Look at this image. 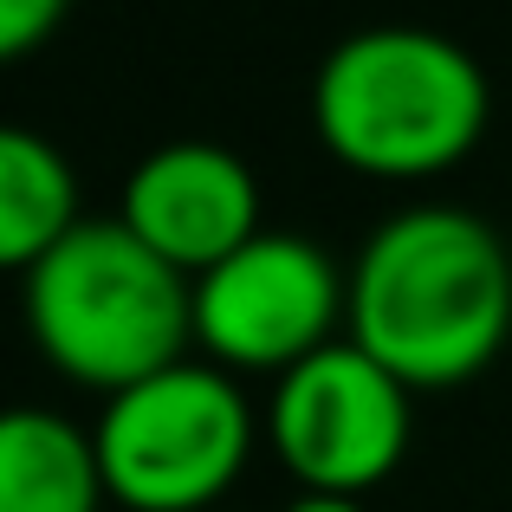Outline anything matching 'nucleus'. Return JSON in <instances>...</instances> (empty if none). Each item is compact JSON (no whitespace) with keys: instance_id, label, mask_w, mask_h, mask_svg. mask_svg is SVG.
Wrapping results in <instances>:
<instances>
[{"instance_id":"nucleus-4","label":"nucleus","mask_w":512,"mask_h":512,"mask_svg":"<svg viewBox=\"0 0 512 512\" xmlns=\"http://www.w3.org/2000/svg\"><path fill=\"white\" fill-rule=\"evenodd\" d=\"M104 493L137 512H214L253 448L240 383L208 363H169L104 402L91 428Z\"/></svg>"},{"instance_id":"nucleus-9","label":"nucleus","mask_w":512,"mask_h":512,"mask_svg":"<svg viewBox=\"0 0 512 512\" xmlns=\"http://www.w3.org/2000/svg\"><path fill=\"white\" fill-rule=\"evenodd\" d=\"M78 227V175L52 137L0 124V266L33 273Z\"/></svg>"},{"instance_id":"nucleus-5","label":"nucleus","mask_w":512,"mask_h":512,"mask_svg":"<svg viewBox=\"0 0 512 512\" xmlns=\"http://www.w3.org/2000/svg\"><path fill=\"white\" fill-rule=\"evenodd\" d=\"M409 396L415 389H402L370 350L331 338L325 350L279 370L266 435L305 493L363 500L409 454Z\"/></svg>"},{"instance_id":"nucleus-10","label":"nucleus","mask_w":512,"mask_h":512,"mask_svg":"<svg viewBox=\"0 0 512 512\" xmlns=\"http://www.w3.org/2000/svg\"><path fill=\"white\" fill-rule=\"evenodd\" d=\"M72 0H0V65L26 59L39 39H52V26L65 20Z\"/></svg>"},{"instance_id":"nucleus-1","label":"nucleus","mask_w":512,"mask_h":512,"mask_svg":"<svg viewBox=\"0 0 512 512\" xmlns=\"http://www.w3.org/2000/svg\"><path fill=\"white\" fill-rule=\"evenodd\" d=\"M344 318L402 389H454L512 331V253L467 208H402L363 240Z\"/></svg>"},{"instance_id":"nucleus-3","label":"nucleus","mask_w":512,"mask_h":512,"mask_svg":"<svg viewBox=\"0 0 512 512\" xmlns=\"http://www.w3.org/2000/svg\"><path fill=\"white\" fill-rule=\"evenodd\" d=\"M26 331L52 370L117 396L182 363V344L195 338V279L124 221H78L26 273Z\"/></svg>"},{"instance_id":"nucleus-7","label":"nucleus","mask_w":512,"mask_h":512,"mask_svg":"<svg viewBox=\"0 0 512 512\" xmlns=\"http://www.w3.org/2000/svg\"><path fill=\"white\" fill-rule=\"evenodd\" d=\"M117 221L150 253H163L175 273L201 279L260 234V182H253L247 156H234L227 143L182 137L130 169Z\"/></svg>"},{"instance_id":"nucleus-8","label":"nucleus","mask_w":512,"mask_h":512,"mask_svg":"<svg viewBox=\"0 0 512 512\" xmlns=\"http://www.w3.org/2000/svg\"><path fill=\"white\" fill-rule=\"evenodd\" d=\"M104 474L85 428L52 409H0V512H98Z\"/></svg>"},{"instance_id":"nucleus-11","label":"nucleus","mask_w":512,"mask_h":512,"mask_svg":"<svg viewBox=\"0 0 512 512\" xmlns=\"http://www.w3.org/2000/svg\"><path fill=\"white\" fill-rule=\"evenodd\" d=\"M286 512H370L363 500H350V493H299Z\"/></svg>"},{"instance_id":"nucleus-6","label":"nucleus","mask_w":512,"mask_h":512,"mask_svg":"<svg viewBox=\"0 0 512 512\" xmlns=\"http://www.w3.org/2000/svg\"><path fill=\"white\" fill-rule=\"evenodd\" d=\"M344 299L350 279H338L318 240L260 227L247 247L195 279V338L240 370H292L331 344Z\"/></svg>"},{"instance_id":"nucleus-2","label":"nucleus","mask_w":512,"mask_h":512,"mask_svg":"<svg viewBox=\"0 0 512 512\" xmlns=\"http://www.w3.org/2000/svg\"><path fill=\"white\" fill-rule=\"evenodd\" d=\"M493 91L480 59L435 26H363L325 52L312 124L338 163L389 182L454 169L480 143Z\"/></svg>"}]
</instances>
